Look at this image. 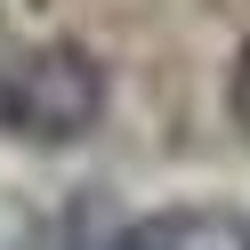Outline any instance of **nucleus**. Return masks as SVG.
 <instances>
[{
  "label": "nucleus",
  "instance_id": "obj_1",
  "mask_svg": "<svg viewBox=\"0 0 250 250\" xmlns=\"http://www.w3.org/2000/svg\"><path fill=\"white\" fill-rule=\"evenodd\" d=\"M105 65L81 41H24V49L0 57V129L33 153L81 146L105 121Z\"/></svg>",
  "mask_w": 250,
  "mask_h": 250
},
{
  "label": "nucleus",
  "instance_id": "obj_2",
  "mask_svg": "<svg viewBox=\"0 0 250 250\" xmlns=\"http://www.w3.org/2000/svg\"><path fill=\"white\" fill-rule=\"evenodd\" d=\"M105 250H250V234L234 218H218V210H146Z\"/></svg>",
  "mask_w": 250,
  "mask_h": 250
},
{
  "label": "nucleus",
  "instance_id": "obj_3",
  "mask_svg": "<svg viewBox=\"0 0 250 250\" xmlns=\"http://www.w3.org/2000/svg\"><path fill=\"white\" fill-rule=\"evenodd\" d=\"M226 121L250 137V33H242V49H234V65H226Z\"/></svg>",
  "mask_w": 250,
  "mask_h": 250
}]
</instances>
